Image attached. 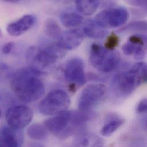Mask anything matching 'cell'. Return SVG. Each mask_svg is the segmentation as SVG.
<instances>
[{
    "mask_svg": "<svg viewBox=\"0 0 147 147\" xmlns=\"http://www.w3.org/2000/svg\"><path fill=\"white\" fill-rule=\"evenodd\" d=\"M47 131L48 129L45 125L36 123L29 127L27 129V135L31 139L41 141L47 138Z\"/></svg>",
    "mask_w": 147,
    "mask_h": 147,
    "instance_id": "d6986e66",
    "label": "cell"
},
{
    "mask_svg": "<svg viewBox=\"0 0 147 147\" xmlns=\"http://www.w3.org/2000/svg\"><path fill=\"white\" fill-rule=\"evenodd\" d=\"M106 92V86L102 84L88 85L82 90L78 96L77 105L79 110L89 112L103 100Z\"/></svg>",
    "mask_w": 147,
    "mask_h": 147,
    "instance_id": "8992f818",
    "label": "cell"
},
{
    "mask_svg": "<svg viewBox=\"0 0 147 147\" xmlns=\"http://www.w3.org/2000/svg\"><path fill=\"white\" fill-rule=\"evenodd\" d=\"M120 31L123 32H146L147 31V21H136L129 24Z\"/></svg>",
    "mask_w": 147,
    "mask_h": 147,
    "instance_id": "44dd1931",
    "label": "cell"
},
{
    "mask_svg": "<svg viewBox=\"0 0 147 147\" xmlns=\"http://www.w3.org/2000/svg\"><path fill=\"white\" fill-rule=\"evenodd\" d=\"M42 147V146H38V147Z\"/></svg>",
    "mask_w": 147,
    "mask_h": 147,
    "instance_id": "484cf974",
    "label": "cell"
},
{
    "mask_svg": "<svg viewBox=\"0 0 147 147\" xmlns=\"http://www.w3.org/2000/svg\"><path fill=\"white\" fill-rule=\"evenodd\" d=\"M144 46L128 41L122 47V51L125 55H134L135 59L142 60L145 57Z\"/></svg>",
    "mask_w": 147,
    "mask_h": 147,
    "instance_id": "e0dca14e",
    "label": "cell"
},
{
    "mask_svg": "<svg viewBox=\"0 0 147 147\" xmlns=\"http://www.w3.org/2000/svg\"><path fill=\"white\" fill-rule=\"evenodd\" d=\"M71 104L68 94L62 89L50 92L40 102L39 112L45 116H55L67 111Z\"/></svg>",
    "mask_w": 147,
    "mask_h": 147,
    "instance_id": "5b68a950",
    "label": "cell"
},
{
    "mask_svg": "<svg viewBox=\"0 0 147 147\" xmlns=\"http://www.w3.org/2000/svg\"><path fill=\"white\" fill-rule=\"evenodd\" d=\"M72 112L65 111L44 121V125L53 135L65 138L69 135L72 129Z\"/></svg>",
    "mask_w": 147,
    "mask_h": 147,
    "instance_id": "9c48e42d",
    "label": "cell"
},
{
    "mask_svg": "<svg viewBox=\"0 0 147 147\" xmlns=\"http://www.w3.org/2000/svg\"><path fill=\"white\" fill-rule=\"evenodd\" d=\"M33 117L32 110L24 105H15L8 108L5 112V119L9 126L22 129L28 126Z\"/></svg>",
    "mask_w": 147,
    "mask_h": 147,
    "instance_id": "ba28073f",
    "label": "cell"
},
{
    "mask_svg": "<svg viewBox=\"0 0 147 147\" xmlns=\"http://www.w3.org/2000/svg\"><path fill=\"white\" fill-rule=\"evenodd\" d=\"M84 36L82 29L67 31L63 33L57 44L64 50H73L81 44Z\"/></svg>",
    "mask_w": 147,
    "mask_h": 147,
    "instance_id": "4fadbf2b",
    "label": "cell"
},
{
    "mask_svg": "<svg viewBox=\"0 0 147 147\" xmlns=\"http://www.w3.org/2000/svg\"><path fill=\"white\" fill-rule=\"evenodd\" d=\"M136 111L139 113L147 112V97L142 99L138 104Z\"/></svg>",
    "mask_w": 147,
    "mask_h": 147,
    "instance_id": "603a6c76",
    "label": "cell"
},
{
    "mask_svg": "<svg viewBox=\"0 0 147 147\" xmlns=\"http://www.w3.org/2000/svg\"><path fill=\"white\" fill-rule=\"evenodd\" d=\"M89 61L91 65L102 73H110L119 65L120 55L115 50H109L97 44H93L90 48Z\"/></svg>",
    "mask_w": 147,
    "mask_h": 147,
    "instance_id": "3957f363",
    "label": "cell"
},
{
    "mask_svg": "<svg viewBox=\"0 0 147 147\" xmlns=\"http://www.w3.org/2000/svg\"><path fill=\"white\" fill-rule=\"evenodd\" d=\"M75 5L77 11L84 16H91L98 9L100 1L95 0H80L75 1Z\"/></svg>",
    "mask_w": 147,
    "mask_h": 147,
    "instance_id": "2e32d148",
    "label": "cell"
},
{
    "mask_svg": "<svg viewBox=\"0 0 147 147\" xmlns=\"http://www.w3.org/2000/svg\"><path fill=\"white\" fill-rule=\"evenodd\" d=\"M128 3L133 6L139 7L147 12V1H131Z\"/></svg>",
    "mask_w": 147,
    "mask_h": 147,
    "instance_id": "cb8c5ba5",
    "label": "cell"
},
{
    "mask_svg": "<svg viewBox=\"0 0 147 147\" xmlns=\"http://www.w3.org/2000/svg\"><path fill=\"white\" fill-rule=\"evenodd\" d=\"M145 84H147V64L139 62L129 70L116 74L112 79L111 89L116 97L125 98Z\"/></svg>",
    "mask_w": 147,
    "mask_h": 147,
    "instance_id": "7a4b0ae2",
    "label": "cell"
},
{
    "mask_svg": "<svg viewBox=\"0 0 147 147\" xmlns=\"http://www.w3.org/2000/svg\"><path fill=\"white\" fill-rule=\"evenodd\" d=\"M14 44L12 42H9L6 44H5L2 48V52L4 55H7L11 52L12 51L13 47H14Z\"/></svg>",
    "mask_w": 147,
    "mask_h": 147,
    "instance_id": "d4e9b609",
    "label": "cell"
},
{
    "mask_svg": "<svg viewBox=\"0 0 147 147\" xmlns=\"http://www.w3.org/2000/svg\"><path fill=\"white\" fill-rule=\"evenodd\" d=\"M23 143L22 129H15L9 125L1 129L0 147H21Z\"/></svg>",
    "mask_w": 147,
    "mask_h": 147,
    "instance_id": "8fae6325",
    "label": "cell"
},
{
    "mask_svg": "<svg viewBox=\"0 0 147 147\" xmlns=\"http://www.w3.org/2000/svg\"><path fill=\"white\" fill-rule=\"evenodd\" d=\"M36 22V17L33 14H26L17 20L10 23L6 28L9 34L17 37L30 29Z\"/></svg>",
    "mask_w": 147,
    "mask_h": 147,
    "instance_id": "7c38bea8",
    "label": "cell"
},
{
    "mask_svg": "<svg viewBox=\"0 0 147 147\" xmlns=\"http://www.w3.org/2000/svg\"><path fill=\"white\" fill-rule=\"evenodd\" d=\"M85 36L93 38H102L108 34L107 29L97 25L93 20L89 21L82 29Z\"/></svg>",
    "mask_w": 147,
    "mask_h": 147,
    "instance_id": "5bb4252c",
    "label": "cell"
},
{
    "mask_svg": "<svg viewBox=\"0 0 147 147\" xmlns=\"http://www.w3.org/2000/svg\"><path fill=\"white\" fill-rule=\"evenodd\" d=\"M42 72L35 68L20 69L13 74L10 86L18 100L32 102L44 95L45 85L40 78Z\"/></svg>",
    "mask_w": 147,
    "mask_h": 147,
    "instance_id": "6da1fadb",
    "label": "cell"
},
{
    "mask_svg": "<svg viewBox=\"0 0 147 147\" xmlns=\"http://www.w3.org/2000/svg\"><path fill=\"white\" fill-rule=\"evenodd\" d=\"M64 50L57 43L44 48L31 47L26 53L28 60L45 68L55 64L64 55Z\"/></svg>",
    "mask_w": 147,
    "mask_h": 147,
    "instance_id": "277c9868",
    "label": "cell"
},
{
    "mask_svg": "<svg viewBox=\"0 0 147 147\" xmlns=\"http://www.w3.org/2000/svg\"><path fill=\"white\" fill-rule=\"evenodd\" d=\"M119 42V37L112 33L107 38L105 47L109 50H115V48L117 46Z\"/></svg>",
    "mask_w": 147,
    "mask_h": 147,
    "instance_id": "7402d4cb",
    "label": "cell"
},
{
    "mask_svg": "<svg viewBox=\"0 0 147 147\" xmlns=\"http://www.w3.org/2000/svg\"><path fill=\"white\" fill-rule=\"evenodd\" d=\"M124 123V119L120 117L113 116L111 117L102 127L100 133L104 137L110 136L119 129Z\"/></svg>",
    "mask_w": 147,
    "mask_h": 147,
    "instance_id": "9a60e30c",
    "label": "cell"
},
{
    "mask_svg": "<svg viewBox=\"0 0 147 147\" xmlns=\"http://www.w3.org/2000/svg\"><path fill=\"white\" fill-rule=\"evenodd\" d=\"M128 10L123 7H115L104 10L94 17V22L104 29L115 28L124 25L129 18Z\"/></svg>",
    "mask_w": 147,
    "mask_h": 147,
    "instance_id": "52a82bcc",
    "label": "cell"
},
{
    "mask_svg": "<svg viewBox=\"0 0 147 147\" xmlns=\"http://www.w3.org/2000/svg\"><path fill=\"white\" fill-rule=\"evenodd\" d=\"M60 21L66 28H74L79 26L83 21V17L79 14L74 11L64 12L61 14Z\"/></svg>",
    "mask_w": 147,
    "mask_h": 147,
    "instance_id": "ac0fdd59",
    "label": "cell"
},
{
    "mask_svg": "<svg viewBox=\"0 0 147 147\" xmlns=\"http://www.w3.org/2000/svg\"><path fill=\"white\" fill-rule=\"evenodd\" d=\"M45 32L51 38L59 40L63 33L59 24L53 19H49L45 24Z\"/></svg>",
    "mask_w": 147,
    "mask_h": 147,
    "instance_id": "ffe728a7",
    "label": "cell"
},
{
    "mask_svg": "<svg viewBox=\"0 0 147 147\" xmlns=\"http://www.w3.org/2000/svg\"><path fill=\"white\" fill-rule=\"evenodd\" d=\"M64 75L65 80L74 89L81 86L86 82V75L84 61L80 58H73L66 64Z\"/></svg>",
    "mask_w": 147,
    "mask_h": 147,
    "instance_id": "30bf717a",
    "label": "cell"
}]
</instances>
